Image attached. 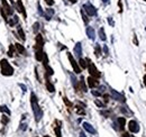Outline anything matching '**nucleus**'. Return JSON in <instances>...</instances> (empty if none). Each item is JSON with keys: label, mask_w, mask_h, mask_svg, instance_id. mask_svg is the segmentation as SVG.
<instances>
[{"label": "nucleus", "mask_w": 146, "mask_h": 137, "mask_svg": "<svg viewBox=\"0 0 146 137\" xmlns=\"http://www.w3.org/2000/svg\"><path fill=\"white\" fill-rule=\"evenodd\" d=\"M31 103H32V108H33V111H34L36 121H39L41 118H42V116H43V113H42L41 108L38 106V102H37V98H36L35 93L31 94Z\"/></svg>", "instance_id": "obj_1"}, {"label": "nucleus", "mask_w": 146, "mask_h": 137, "mask_svg": "<svg viewBox=\"0 0 146 137\" xmlns=\"http://www.w3.org/2000/svg\"><path fill=\"white\" fill-rule=\"evenodd\" d=\"M0 68H1V73L3 75L10 77L14 74V69H12V66L9 64V62L5 59H2L0 61Z\"/></svg>", "instance_id": "obj_2"}, {"label": "nucleus", "mask_w": 146, "mask_h": 137, "mask_svg": "<svg viewBox=\"0 0 146 137\" xmlns=\"http://www.w3.org/2000/svg\"><path fill=\"white\" fill-rule=\"evenodd\" d=\"M89 63H88V70H89V73H90V75L91 77H93V78H95V79H98V78H100L101 77V73L99 72V70L95 68V65L93 64V63H91L90 62V60H87Z\"/></svg>", "instance_id": "obj_3"}, {"label": "nucleus", "mask_w": 146, "mask_h": 137, "mask_svg": "<svg viewBox=\"0 0 146 137\" xmlns=\"http://www.w3.org/2000/svg\"><path fill=\"white\" fill-rule=\"evenodd\" d=\"M68 57H69L70 63H71V65H72V68H73V70H74V72H75V73H81V69H80V66H79V64L77 63V61L74 60V57L72 56V54L68 53Z\"/></svg>", "instance_id": "obj_4"}, {"label": "nucleus", "mask_w": 146, "mask_h": 137, "mask_svg": "<svg viewBox=\"0 0 146 137\" xmlns=\"http://www.w3.org/2000/svg\"><path fill=\"white\" fill-rule=\"evenodd\" d=\"M83 9H84V11L89 16H94L95 14H97V9H95L91 3H85V5L83 6Z\"/></svg>", "instance_id": "obj_5"}, {"label": "nucleus", "mask_w": 146, "mask_h": 137, "mask_svg": "<svg viewBox=\"0 0 146 137\" xmlns=\"http://www.w3.org/2000/svg\"><path fill=\"white\" fill-rule=\"evenodd\" d=\"M43 45H44V39L42 35L36 36V45H35V51H43Z\"/></svg>", "instance_id": "obj_6"}, {"label": "nucleus", "mask_w": 146, "mask_h": 137, "mask_svg": "<svg viewBox=\"0 0 146 137\" xmlns=\"http://www.w3.org/2000/svg\"><path fill=\"white\" fill-rule=\"evenodd\" d=\"M128 128H129V131H132L133 134H136V133L139 131V126L135 120H130L128 123Z\"/></svg>", "instance_id": "obj_7"}, {"label": "nucleus", "mask_w": 146, "mask_h": 137, "mask_svg": "<svg viewBox=\"0 0 146 137\" xmlns=\"http://www.w3.org/2000/svg\"><path fill=\"white\" fill-rule=\"evenodd\" d=\"M110 94H111V97L115 99V100H117V101H122V102H125V97L123 94H120L119 92H117V91H115V90H110Z\"/></svg>", "instance_id": "obj_8"}, {"label": "nucleus", "mask_w": 146, "mask_h": 137, "mask_svg": "<svg viewBox=\"0 0 146 137\" xmlns=\"http://www.w3.org/2000/svg\"><path fill=\"white\" fill-rule=\"evenodd\" d=\"M1 2H2V7H3V9H2V10L6 12V15L11 16V15H12V12H14V11H12V9L10 8V6L8 5V2L6 1V0H1Z\"/></svg>", "instance_id": "obj_9"}, {"label": "nucleus", "mask_w": 146, "mask_h": 137, "mask_svg": "<svg viewBox=\"0 0 146 137\" xmlns=\"http://www.w3.org/2000/svg\"><path fill=\"white\" fill-rule=\"evenodd\" d=\"M98 83H99V82L97 81V79H95V78H93V77L88 78V85H89L90 88H94V87H97Z\"/></svg>", "instance_id": "obj_10"}, {"label": "nucleus", "mask_w": 146, "mask_h": 137, "mask_svg": "<svg viewBox=\"0 0 146 137\" xmlns=\"http://www.w3.org/2000/svg\"><path fill=\"white\" fill-rule=\"evenodd\" d=\"M82 126H83V128H84L88 133H90V134H95V129L90 125L89 123H83Z\"/></svg>", "instance_id": "obj_11"}, {"label": "nucleus", "mask_w": 146, "mask_h": 137, "mask_svg": "<svg viewBox=\"0 0 146 137\" xmlns=\"http://www.w3.org/2000/svg\"><path fill=\"white\" fill-rule=\"evenodd\" d=\"M85 33H87V35H88V37H89L90 39H94L95 35H94V29L92 27H87Z\"/></svg>", "instance_id": "obj_12"}, {"label": "nucleus", "mask_w": 146, "mask_h": 137, "mask_svg": "<svg viewBox=\"0 0 146 137\" xmlns=\"http://www.w3.org/2000/svg\"><path fill=\"white\" fill-rule=\"evenodd\" d=\"M117 123H118V125H119V129L120 130H124V128H125V125H126V119H125L124 117H119L118 119H117Z\"/></svg>", "instance_id": "obj_13"}, {"label": "nucleus", "mask_w": 146, "mask_h": 137, "mask_svg": "<svg viewBox=\"0 0 146 137\" xmlns=\"http://www.w3.org/2000/svg\"><path fill=\"white\" fill-rule=\"evenodd\" d=\"M74 53H75L78 56L82 55V45H81V43L75 44V46H74Z\"/></svg>", "instance_id": "obj_14"}, {"label": "nucleus", "mask_w": 146, "mask_h": 137, "mask_svg": "<svg viewBox=\"0 0 146 137\" xmlns=\"http://www.w3.org/2000/svg\"><path fill=\"white\" fill-rule=\"evenodd\" d=\"M17 6H18V10L20 11V12H22V14H23V16H24V17L25 18H26V11H25V8H24V5H23V2H22V0H18V1H17Z\"/></svg>", "instance_id": "obj_15"}, {"label": "nucleus", "mask_w": 146, "mask_h": 137, "mask_svg": "<svg viewBox=\"0 0 146 137\" xmlns=\"http://www.w3.org/2000/svg\"><path fill=\"white\" fill-rule=\"evenodd\" d=\"M15 46H16V48H17V51H18L20 54H23V55H25V54H26V49H25V47L23 46L22 44L16 43V44H15Z\"/></svg>", "instance_id": "obj_16"}, {"label": "nucleus", "mask_w": 146, "mask_h": 137, "mask_svg": "<svg viewBox=\"0 0 146 137\" xmlns=\"http://www.w3.org/2000/svg\"><path fill=\"white\" fill-rule=\"evenodd\" d=\"M43 56H44V52L43 51H36L35 57H36L37 61H42V60H43Z\"/></svg>", "instance_id": "obj_17"}, {"label": "nucleus", "mask_w": 146, "mask_h": 137, "mask_svg": "<svg viewBox=\"0 0 146 137\" xmlns=\"http://www.w3.org/2000/svg\"><path fill=\"white\" fill-rule=\"evenodd\" d=\"M46 88H47V90L49 91V92H54V91H55V88H54V85L51 83L49 80L46 81Z\"/></svg>", "instance_id": "obj_18"}, {"label": "nucleus", "mask_w": 146, "mask_h": 137, "mask_svg": "<svg viewBox=\"0 0 146 137\" xmlns=\"http://www.w3.org/2000/svg\"><path fill=\"white\" fill-rule=\"evenodd\" d=\"M99 36H100V39H101V40H106L107 39L106 34H105V29H103V28H100V29H99Z\"/></svg>", "instance_id": "obj_19"}, {"label": "nucleus", "mask_w": 146, "mask_h": 137, "mask_svg": "<svg viewBox=\"0 0 146 137\" xmlns=\"http://www.w3.org/2000/svg\"><path fill=\"white\" fill-rule=\"evenodd\" d=\"M18 20H19V19H18V17H17V16H14V19H10V20H8V24H9L10 26L12 27V26H15V25L18 23Z\"/></svg>", "instance_id": "obj_20"}, {"label": "nucleus", "mask_w": 146, "mask_h": 137, "mask_svg": "<svg viewBox=\"0 0 146 137\" xmlns=\"http://www.w3.org/2000/svg\"><path fill=\"white\" fill-rule=\"evenodd\" d=\"M46 12H47V14H46V15H44V16L46 17V19H47V20H49V19H51L52 16L54 15V10L49 8V9H47V10H46Z\"/></svg>", "instance_id": "obj_21"}, {"label": "nucleus", "mask_w": 146, "mask_h": 137, "mask_svg": "<svg viewBox=\"0 0 146 137\" xmlns=\"http://www.w3.org/2000/svg\"><path fill=\"white\" fill-rule=\"evenodd\" d=\"M18 34H19V37H20V38H22L23 40L26 39V36H25V33H24V31H23L22 27H18Z\"/></svg>", "instance_id": "obj_22"}, {"label": "nucleus", "mask_w": 146, "mask_h": 137, "mask_svg": "<svg viewBox=\"0 0 146 137\" xmlns=\"http://www.w3.org/2000/svg\"><path fill=\"white\" fill-rule=\"evenodd\" d=\"M94 53H95V56H97V57H99V56H100V54H101V48H100V45H99V44L95 45Z\"/></svg>", "instance_id": "obj_23"}, {"label": "nucleus", "mask_w": 146, "mask_h": 137, "mask_svg": "<svg viewBox=\"0 0 146 137\" xmlns=\"http://www.w3.org/2000/svg\"><path fill=\"white\" fill-rule=\"evenodd\" d=\"M0 111H1V113H5L7 115H10V110L8 109L6 106H0Z\"/></svg>", "instance_id": "obj_24"}, {"label": "nucleus", "mask_w": 146, "mask_h": 137, "mask_svg": "<svg viewBox=\"0 0 146 137\" xmlns=\"http://www.w3.org/2000/svg\"><path fill=\"white\" fill-rule=\"evenodd\" d=\"M80 85H81L82 91L87 92V87H85V83H84V78H81V80H80Z\"/></svg>", "instance_id": "obj_25"}, {"label": "nucleus", "mask_w": 146, "mask_h": 137, "mask_svg": "<svg viewBox=\"0 0 146 137\" xmlns=\"http://www.w3.org/2000/svg\"><path fill=\"white\" fill-rule=\"evenodd\" d=\"M54 130H55V135H56V137H62V135H61V126H56Z\"/></svg>", "instance_id": "obj_26"}, {"label": "nucleus", "mask_w": 146, "mask_h": 137, "mask_svg": "<svg viewBox=\"0 0 146 137\" xmlns=\"http://www.w3.org/2000/svg\"><path fill=\"white\" fill-rule=\"evenodd\" d=\"M79 63H80V66H81L82 69H85V68H87V60L80 59V61H79Z\"/></svg>", "instance_id": "obj_27"}, {"label": "nucleus", "mask_w": 146, "mask_h": 137, "mask_svg": "<svg viewBox=\"0 0 146 137\" xmlns=\"http://www.w3.org/2000/svg\"><path fill=\"white\" fill-rule=\"evenodd\" d=\"M38 28H39V23H35L33 25V31H34V33L38 32Z\"/></svg>", "instance_id": "obj_28"}, {"label": "nucleus", "mask_w": 146, "mask_h": 137, "mask_svg": "<svg viewBox=\"0 0 146 137\" xmlns=\"http://www.w3.org/2000/svg\"><path fill=\"white\" fill-rule=\"evenodd\" d=\"M8 55H9L10 57L14 56V46H12V45H10V47H9V51H8Z\"/></svg>", "instance_id": "obj_29"}, {"label": "nucleus", "mask_w": 146, "mask_h": 137, "mask_svg": "<svg viewBox=\"0 0 146 137\" xmlns=\"http://www.w3.org/2000/svg\"><path fill=\"white\" fill-rule=\"evenodd\" d=\"M77 114H79V115H84L85 113H84V110H83V109H81V107H77Z\"/></svg>", "instance_id": "obj_30"}, {"label": "nucleus", "mask_w": 146, "mask_h": 137, "mask_svg": "<svg viewBox=\"0 0 146 137\" xmlns=\"http://www.w3.org/2000/svg\"><path fill=\"white\" fill-rule=\"evenodd\" d=\"M71 79H72V83H73V85L75 87V88H78V84H77V79L74 78L73 74H71Z\"/></svg>", "instance_id": "obj_31"}, {"label": "nucleus", "mask_w": 146, "mask_h": 137, "mask_svg": "<svg viewBox=\"0 0 146 137\" xmlns=\"http://www.w3.org/2000/svg\"><path fill=\"white\" fill-rule=\"evenodd\" d=\"M81 14H82V18H83V22H84L85 24H88V22H89V19H88V18H87V16L84 15V11L82 10V11H81Z\"/></svg>", "instance_id": "obj_32"}, {"label": "nucleus", "mask_w": 146, "mask_h": 137, "mask_svg": "<svg viewBox=\"0 0 146 137\" xmlns=\"http://www.w3.org/2000/svg\"><path fill=\"white\" fill-rule=\"evenodd\" d=\"M1 121H2L3 125H7L8 121H9V119H8V117H6V116H3L2 119H1Z\"/></svg>", "instance_id": "obj_33"}, {"label": "nucleus", "mask_w": 146, "mask_h": 137, "mask_svg": "<svg viewBox=\"0 0 146 137\" xmlns=\"http://www.w3.org/2000/svg\"><path fill=\"white\" fill-rule=\"evenodd\" d=\"M63 100H64V102H65V105L68 106V107H72V103H71L69 100H68V98H63Z\"/></svg>", "instance_id": "obj_34"}, {"label": "nucleus", "mask_w": 146, "mask_h": 137, "mask_svg": "<svg viewBox=\"0 0 146 137\" xmlns=\"http://www.w3.org/2000/svg\"><path fill=\"white\" fill-rule=\"evenodd\" d=\"M118 6H119V12H123V3H122V0H119L118 1Z\"/></svg>", "instance_id": "obj_35"}, {"label": "nucleus", "mask_w": 146, "mask_h": 137, "mask_svg": "<svg viewBox=\"0 0 146 137\" xmlns=\"http://www.w3.org/2000/svg\"><path fill=\"white\" fill-rule=\"evenodd\" d=\"M92 94L95 95V97H99V95H101V93H100L99 91H95V90H92Z\"/></svg>", "instance_id": "obj_36"}, {"label": "nucleus", "mask_w": 146, "mask_h": 137, "mask_svg": "<svg viewBox=\"0 0 146 137\" xmlns=\"http://www.w3.org/2000/svg\"><path fill=\"white\" fill-rule=\"evenodd\" d=\"M45 2H46L48 6H53V5H54V1H53V0H45Z\"/></svg>", "instance_id": "obj_37"}, {"label": "nucleus", "mask_w": 146, "mask_h": 137, "mask_svg": "<svg viewBox=\"0 0 146 137\" xmlns=\"http://www.w3.org/2000/svg\"><path fill=\"white\" fill-rule=\"evenodd\" d=\"M95 105L99 106V107H101V108L103 107V103H102V102H100L99 100H95Z\"/></svg>", "instance_id": "obj_38"}, {"label": "nucleus", "mask_w": 146, "mask_h": 137, "mask_svg": "<svg viewBox=\"0 0 146 137\" xmlns=\"http://www.w3.org/2000/svg\"><path fill=\"white\" fill-rule=\"evenodd\" d=\"M38 12H39V15H42V16L44 15V12H43V10H42V7H41L39 3H38Z\"/></svg>", "instance_id": "obj_39"}, {"label": "nucleus", "mask_w": 146, "mask_h": 137, "mask_svg": "<svg viewBox=\"0 0 146 137\" xmlns=\"http://www.w3.org/2000/svg\"><path fill=\"white\" fill-rule=\"evenodd\" d=\"M122 137H133V135H130V134H128V133H124L123 134V136Z\"/></svg>", "instance_id": "obj_40"}, {"label": "nucleus", "mask_w": 146, "mask_h": 137, "mask_svg": "<svg viewBox=\"0 0 146 137\" xmlns=\"http://www.w3.org/2000/svg\"><path fill=\"white\" fill-rule=\"evenodd\" d=\"M20 128H22L23 130H25V129L27 128V125H26V124H22V126H20Z\"/></svg>", "instance_id": "obj_41"}, {"label": "nucleus", "mask_w": 146, "mask_h": 137, "mask_svg": "<svg viewBox=\"0 0 146 137\" xmlns=\"http://www.w3.org/2000/svg\"><path fill=\"white\" fill-rule=\"evenodd\" d=\"M134 43H135V45H138V40H137L136 35H134Z\"/></svg>", "instance_id": "obj_42"}, {"label": "nucleus", "mask_w": 146, "mask_h": 137, "mask_svg": "<svg viewBox=\"0 0 146 137\" xmlns=\"http://www.w3.org/2000/svg\"><path fill=\"white\" fill-rule=\"evenodd\" d=\"M103 98H105V101H106V102H107L108 100H109V97H108L107 94H105V95H103Z\"/></svg>", "instance_id": "obj_43"}, {"label": "nucleus", "mask_w": 146, "mask_h": 137, "mask_svg": "<svg viewBox=\"0 0 146 137\" xmlns=\"http://www.w3.org/2000/svg\"><path fill=\"white\" fill-rule=\"evenodd\" d=\"M108 22H109V24L111 25V26H114V23H112V20H111V18H108Z\"/></svg>", "instance_id": "obj_44"}, {"label": "nucleus", "mask_w": 146, "mask_h": 137, "mask_svg": "<svg viewBox=\"0 0 146 137\" xmlns=\"http://www.w3.org/2000/svg\"><path fill=\"white\" fill-rule=\"evenodd\" d=\"M103 51H105V53L107 54L108 53V47L107 46H103Z\"/></svg>", "instance_id": "obj_45"}, {"label": "nucleus", "mask_w": 146, "mask_h": 137, "mask_svg": "<svg viewBox=\"0 0 146 137\" xmlns=\"http://www.w3.org/2000/svg\"><path fill=\"white\" fill-rule=\"evenodd\" d=\"M20 88H22L24 91H26V87H25V85H23V84H20Z\"/></svg>", "instance_id": "obj_46"}, {"label": "nucleus", "mask_w": 146, "mask_h": 137, "mask_svg": "<svg viewBox=\"0 0 146 137\" xmlns=\"http://www.w3.org/2000/svg\"><path fill=\"white\" fill-rule=\"evenodd\" d=\"M80 137H87V136L84 135V133H80Z\"/></svg>", "instance_id": "obj_47"}, {"label": "nucleus", "mask_w": 146, "mask_h": 137, "mask_svg": "<svg viewBox=\"0 0 146 137\" xmlns=\"http://www.w3.org/2000/svg\"><path fill=\"white\" fill-rule=\"evenodd\" d=\"M69 1H70L71 3H75V2H77V0H69Z\"/></svg>", "instance_id": "obj_48"}, {"label": "nucleus", "mask_w": 146, "mask_h": 137, "mask_svg": "<svg viewBox=\"0 0 146 137\" xmlns=\"http://www.w3.org/2000/svg\"><path fill=\"white\" fill-rule=\"evenodd\" d=\"M144 84H145V87H146V74H145V77H144Z\"/></svg>", "instance_id": "obj_49"}, {"label": "nucleus", "mask_w": 146, "mask_h": 137, "mask_svg": "<svg viewBox=\"0 0 146 137\" xmlns=\"http://www.w3.org/2000/svg\"><path fill=\"white\" fill-rule=\"evenodd\" d=\"M108 1H109V0H102V2H105V3H107Z\"/></svg>", "instance_id": "obj_50"}, {"label": "nucleus", "mask_w": 146, "mask_h": 137, "mask_svg": "<svg viewBox=\"0 0 146 137\" xmlns=\"http://www.w3.org/2000/svg\"><path fill=\"white\" fill-rule=\"evenodd\" d=\"M144 1H146V0H144Z\"/></svg>", "instance_id": "obj_51"}, {"label": "nucleus", "mask_w": 146, "mask_h": 137, "mask_svg": "<svg viewBox=\"0 0 146 137\" xmlns=\"http://www.w3.org/2000/svg\"><path fill=\"white\" fill-rule=\"evenodd\" d=\"M145 68H146V65H145Z\"/></svg>", "instance_id": "obj_52"}]
</instances>
